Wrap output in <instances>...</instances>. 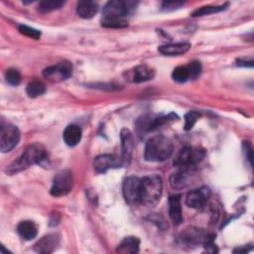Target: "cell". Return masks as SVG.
Here are the masks:
<instances>
[{
  "label": "cell",
  "mask_w": 254,
  "mask_h": 254,
  "mask_svg": "<svg viewBox=\"0 0 254 254\" xmlns=\"http://www.w3.org/2000/svg\"><path fill=\"white\" fill-rule=\"evenodd\" d=\"M180 193L173 194L169 197V216L174 224L179 225L183 222V212H182V204H181Z\"/></svg>",
  "instance_id": "15"
},
{
  "label": "cell",
  "mask_w": 254,
  "mask_h": 254,
  "mask_svg": "<svg viewBox=\"0 0 254 254\" xmlns=\"http://www.w3.org/2000/svg\"><path fill=\"white\" fill-rule=\"evenodd\" d=\"M137 3L134 1H121L112 0L107 2L102 10L103 19H118L125 20V17L129 15L135 8Z\"/></svg>",
  "instance_id": "5"
},
{
  "label": "cell",
  "mask_w": 254,
  "mask_h": 254,
  "mask_svg": "<svg viewBox=\"0 0 254 254\" xmlns=\"http://www.w3.org/2000/svg\"><path fill=\"white\" fill-rule=\"evenodd\" d=\"M173 154L172 141L160 134L148 140L145 147V160L148 162H163Z\"/></svg>",
  "instance_id": "2"
},
{
  "label": "cell",
  "mask_w": 254,
  "mask_h": 254,
  "mask_svg": "<svg viewBox=\"0 0 254 254\" xmlns=\"http://www.w3.org/2000/svg\"><path fill=\"white\" fill-rule=\"evenodd\" d=\"M186 66H187V69L189 72V77L190 79H195L196 77L199 76V74L201 72V64L199 62H197V61L190 62Z\"/></svg>",
  "instance_id": "30"
},
{
  "label": "cell",
  "mask_w": 254,
  "mask_h": 254,
  "mask_svg": "<svg viewBox=\"0 0 254 254\" xmlns=\"http://www.w3.org/2000/svg\"><path fill=\"white\" fill-rule=\"evenodd\" d=\"M48 158V154L43 145L36 143L28 146L23 154L16 159L10 166L7 167L6 173L9 175L17 174L30 166L41 164L46 161Z\"/></svg>",
  "instance_id": "1"
},
{
  "label": "cell",
  "mask_w": 254,
  "mask_h": 254,
  "mask_svg": "<svg viewBox=\"0 0 254 254\" xmlns=\"http://www.w3.org/2000/svg\"><path fill=\"white\" fill-rule=\"evenodd\" d=\"M81 136H82L81 128L75 124H70L66 126L63 133L64 141L69 147L76 146L80 142Z\"/></svg>",
  "instance_id": "17"
},
{
  "label": "cell",
  "mask_w": 254,
  "mask_h": 254,
  "mask_svg": "<svg viewBox=\"0 0 254 254\" xmlns=\"http://www.w3.org/2000/svg\"><path fill=\"white\" fill-rule=\"evenodd\" d=\"M59 243H60V238L57 234H55V233L48 234V235L42 237L34 245V250L37 253L50 254L57 249V247L59 246Z\"/></svg>",
  "instance_id": "13"
},
{
  "label": "cell",
  "mask_w": 254,
  "mask_h": 254,
  "mask_svg": "<svg viewBox=\"0 0 254 254\" xmlns=\"http://www.w3.org/2000/svg\"><path fill=\"white\" fill-rule=\"evenodd\" d=\"M120 139H121V159L123 164H128L131 160L132 152L134 149V140L132 133L124 128L120 132Z\"/></svg>",
  "instance_id": "14"
},
{
  "label": "cell",
  "mask_w": 254,
  "mask_h": 254,
  "mask_svg": "<svg viewBox=\"0 0 254 254\" xmlns=\"http://www.w3.org/2000/svg\"><path fill=\"white\" fill-rule=\"evenodd\" d=\"M64 1H59V0H48V1H42L39 4V10L42 13H48L52 12L54 10H58L62 8L64 5Z\"/></svg>",
  "instance_id": "26"
},
{
  "label": "cell",
  "mask_w": 254,
  "mask_h": 254,
  "mask_svg": "<svg viewBox=\"0 0 254 254\" xmlns=\"http://www.w3.org/2000/svg\"><path fill=\"white\" fill-rule=\"evenodd\" d=\"M226 7H227V4L220 5V6H204V7H201L199 9H196L195 11H193L191 16L192 17H200V16L214 14V13L225 10Z\"/></svg>",
  "instance_id": "25"
},
{
  "label": "cell",
  "mask_w": 254,
  "mask_h": 254,
  "mask_svg": "<svg viewBox=\"0 0 254 254\" xmlns=\"http://www.w3.org/2000/svg\"><path fill=\"white\" fill-rule=\"evenodd\" d=\"M5 79L11 85H18L21 82V74L15 68H9L5 72Z\"/></svg>",
  "instance_id": "29"
},
{
  "label": "cell",
  "mask_w": 254,
  "mask_h": 254,
  "mask_svg": "<svg viewBox=\"0 0 254 254\" xmlns=\"http://www.w3.org/2000/svg\"><path fill=\"white\" fill-rule=\"evenodd\" d=\"M20 131L17 126L2 120L0 127V150L2 153L10 152L20 141Z\"/></svg>",
  "instance_id": "6"
},
{
  "label": "cell",
  "mask_w": 254,
  "mask_h": 254,
  "mask_svg": "<svg viewBox=\"0 0 254 254\" xmlns=\"http://www.w3.org/2000/svg\"><path fill=\"white\" fill-rule=\"evenodd\" d=\"M73 185L72 174L68 170H62L54 177L51 188V194L54 196H63L67 194Z\"/></svg>",
  "instance_id": "7"
},
{
  "label": "cell",
  "mask_w": 254,
  "mask_h": 254,
  "mask_svg": "<svg viewBox=\"0 0 254 254\" xmlns=\"http://www.w3.org/2000/svg\"><path fill=\"white\" fill-rule=\"evenodd\" d=\"M237 65L239 66H247V67H252L253 66V61H243L241 59L237 60Z\"/></svg>",
  "instance_id": "34"
},
{
  "label": "cell",
  "mask_w": 254,
  "mask_h": 254,
  "mask_svg": "<svg viewBox=\"0 0 254 254\" xmlns=\"http://www.w3.org/2000/svg\"><path fill=\"white\" fill-rule=\"evenodd\" d=\"M190 43H175L160 46L158 51L165 56H179L186 54L190 49Z\"/></svg>",
  "instance_id": "18"
},
{
  "label": "cell",
  "mask_w": 254,
  "mask_h": 254,
  "mask_svg": "<svg viewBox=\"0 0 254 254\" xmlns=\"http://www.w3.org/2000/svg\"><path fill=\"white\" fill-rule=\"evenodd\" d=\"M192 170H184L180 169V171L176 174H173L170 177V184L174 189L181 190L187 188L191 181Z\"/></svg>",
  "instance_id": "16"
},
{
  "label": "cell",
  "mask_w": 254,
  "mask_h": 254,
  "mask_svg": "<svg viewBox=\"0 0 254 254\" xmlns=\"http://www.w3.org/2000/svg\"><path fill=\"white\" fill-rule=\"evenodd\" d=\"M210 197V190L206 187H201L196 190H190L187 194L186 203L188 206L195 209L202 208Z\"/></svg>",
  "instance_id": "11"
},
{
  "label": "cell",
  "mask_w": 254,
  "mask_h": 254,
  "mask_svg": "<svg viewBox=\"0 0 254 254\" xmlns=\"http://www.w3.org/2000/svg\"><path fill=\"white\" fill-rule=\"evenodd\" d=\"M17 232L24 240H32L37 236L38 228L33 221L24 220L18 224Z\"/></svg>",
  "instance_id": "20"
},
{
  "label": "cell",
  "mask_w": 254,
  "mask_h": 254,
  "mask_svg": "<svg viewBox=\"0 0 254 254\" xmlns=\"http://www.w3.org/2000/svg\"><path fill=\"white\" fill-rule=\"evenodd\" d=\"M154 117H155V115H153V114H144L136 120L135 129H136V133L139 137H142L147 132L152 131L151 128H152V123H153Z\"/></svg>",
  "instance_id": "23"
},
{
  "label": "cell",
  "mask_w": 254,
  "mask_h": 254,
  "mask_svg": "<svg viewBox=\"0 0 254 254\" xmlns=\"http://www.w3.org/2000/svg\"><path fill=\"white\" fill-rule=\"evenodd\" d=\"M141 179L131 176L125 179L122 187V193L127 203L134 205L140 203Z\"/></svg>",
  "instance_id": "9"
},
{
  "label": "cell",
  "mask_w": 254,
  "mask_h": 254,
  "mask_svg": "<svg viewBox=\"0 0 254 254\" xmlns=\"http://www.w3.org/2000/svg\"><path fill=\"white\" fill-rule=\"evenodd\" d=\"M72 74V64L69 62H62L55 65L48 66L43 70L45 78L53 82H59L70 77Z\"/></svg>",
  "instance_id": "8"
},
{
  "label": "cell",
  "mask_w": 254,
  "mask_h": 254,
  "mask_svg": "<svg viewBox=\"0 0 254 254\" xmlns=\"http://www.w3.org/2000/svg\"><path fill=\"white\" fill-rule=\"evenodd\" d=\"M208 233H206L203 229L198 228H190L186 229L178 238L180 245L184 247H194L199 244H203L206 239Z\"/></svg>",
  "instance_id": "10"
},
{
  "label": "cell",
  "mask_w": 254,
  "mask_h": 254,
  "mask_svg": "<svg viewBox=\"0 0 254 254\" xmlns=\"http://www.w3.org/2000/svg\"><path fill=\"white\" fill-rule=\"evenodd\" d=\"M98 10V5L94 1H79L76 6V13L80 18L90 19Z\"/></svg>",
  "instance_id": "21"
},
{
  "label": "cell",
  "mask_w": 254,
  "mask_h": 254,
  "mask_svg": "<svg viewBox=\"0 0 254 254\" xmlns=\"http://www.w3.org/2000/svg\"><path fill=\"white\" fill-rule=\"evenodd\" d=\"M163 193V182L157 175L146 176L141 179L140 203L146 206H155Z\"/></svg>",
  "instance_id": "3"
},
{
  "label": "cell",
  "mask_w": 254,
  "mask_h": 254,
  "mask_svg": "<svg viewBox=\"0 0 254 254\" xmlns=\"http://www.w3.org/2000/svg\"><path fill=\"white\" fill-rule=\"evenodd\" d=\"M205 152L199 148L185 147L177 155L174 166L184 170H194L196 165L204 158Z\"/></svg>",
  "instance_id": "4"
},
{
  "label": "cell",
  "mask_w": 254,
  "mask_h": 254,
  "mask_svg": "<svg viewBox=\"0 0 254 254\" xmlns=\"http://www.w3.org/2000/svg\"><path fill=\"white\" fill-rule=\"evenodd\" d=\"M183 2L178 1H165L162 3V10L163 11H173L176 9H179L181 6H183Z\"/></svg>",
  "instance_id": "33"
},
{
  "label": "cell",
  "mask_w": 254,
  "mask_h": 254,
  "mask_svg": "<svg viewBox=\"0 0 254 254\" xmlns=\"http://www.w3.org/2000/svg\"><path fill=\"white\" fill-rule=\"evenodd\" d=\"M172 77L177 82H186L190 78L187 66H177L172 72Z\"/></svg>",
  "instance_id": "27"
},
{
  "label": "cell",
  "mask_w": 254,
  "mask_h": 254,
  "mask_svg": "<svg viewBox=\"0 0 254 254\" xmlns=\"http://www.w3.org/2000/svg\"><path fill=\"white\" fill-rule=\"evenodd\" d=\"M26 92L30 97H38L42 94H44L46 92V86L43 82L38 81V80H34L31 81L27 87H26Z\"/></svg>",
  "instance_id": "24"
},
{
  "label": "cell",
  "mask_w": 254,
  "mask_h": 254,
  "mask_svg": "<svg viewBox=\"0 0 254 254\" xmlns=\"http://www.w3.org/2000/svg\"><path fill=\"white\" fill-rule=\"evenodd\" d=\"M18 30L21 34H23V35H25L29 38L35 39V40H38L41 37V32L39 30H36V29H34L32 27H29L27 25H19Z\"/></svg>",
  "instance_id": "32"
},
{
  "label": "cell",
  "mask_w": 254,
  "mask_h": 254,
  "mask_svg": "<svg viewBox=\"0 0 254 254\" xmlns=\"http://www.w3.org/2000/svg\"><path fill=\"white\" fill-rule=\"evenodd\" d=\"M140 240L134 236L125 237L117 246L116 251L123 254H134L139 251Z\"/></svg>",
  "instance_id": "22"
},
{
  "label": "cell",
  "mask_w": 254,
  "mask_h": 254,
  "mask_svg": "<svg viewBox=\"0 0 254 254\" xmlns=\"http://www.w3.org/2000/svg\"><path fill=\"white\" fill-rule=\"evenodd\" d=\"M123 165L121 158H118L114 155L103 154L99 155L94 159L93 167L97 173H105L110 169H117Z\"/></svg>",
  "instance_id": "12"
},
{
  "label": "cell",
  "mask_w": 254,
  "mask_h": 254,
  "mask_svg": "<svg viewBox=\"0 0 254 254\" xmlns=\"http://www.w3.org/2000/svg\"><path fill=\"white\" fill-rule=\"evenodd\" d=\"M155 75V71L149 67L146 64H140L138 66H136L133 71H131V76L130 78L132 79L133 82H143V81H147L150 80L154 77Z\"/></svg>",
  "instance_id": "19"
},
{
  "label": "cell",
  "mask_w": 254,
  "mask_h": 254,
  "mask_svg": "<svg viewBox=\"0 0 254 254\" xmlns=\"http://www.w3.org/2000/svg\"><path fill=\"white\" fill-rule=\"evenodd\" d=\"M201 114L197 111H189L185 115V130L189 131L190 130L193 125L196 123V121L200 118Z\"/></svg>",
  "instance_id": "28"
},
{
  "label": "cell",
  "mask_w": 254,
  "mask_h": 254,
  "mask_svg": "<svg viewBox=\"0 0 254 254\" xmlns=\"http://www.w3.org/2000/svg\"><path fill=\"white\" fill-rule=\"evenodd\" d=\"M102 27L105 28H124L128 26V22L126 20H118V19H103L101 20Z\"/></svg>",
  "instance_id": "31"
}]
</instances>
